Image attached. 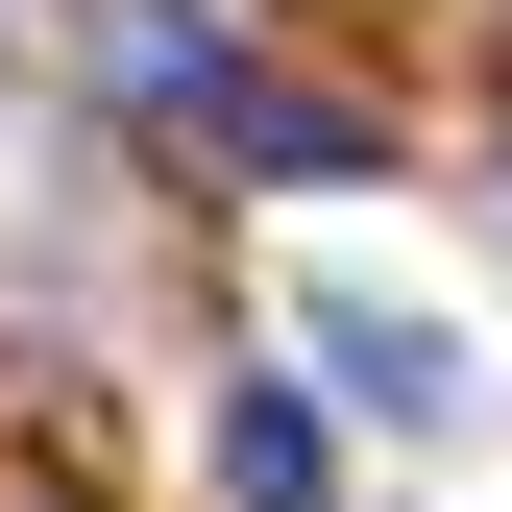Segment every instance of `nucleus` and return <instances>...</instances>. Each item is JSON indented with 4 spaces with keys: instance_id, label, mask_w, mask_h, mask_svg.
I'll return each mask as SVG.
<instances>
[{
    "instance_id": "obj_1",
    "label": "nucleus",
    "mask_w": 512,
    "mask_h": 512,
    "mask_svg": "<svg viewBox=\"0 0 512 512\" xmlns=\"http://www.w3.org/2000/svg\"><path fill=\"white\" fill-rule=\"evenodd\" d=\"M98 74L147 98L196 171H244V196H342V171H366V122H342V98H293V74H244L196 0H98Z\"/></svg>"
},
{
    "instance_id": "obj_2",
    "label": "nucleus",
    "mask_w": 512,
    "mask_h": 512,
    "mask_svg": "<svg viewBox=\"0 0 512 512\" xmlns=\"http://www.w3.org/2000/svg\"><path fill=\"white\" fill-rule=\"evenodd\" d=\"M220 488H244V512H342V439H317V391H244V415H220Z\"/></svg>"
},
{
    "instance_id": "obj_3",
    "label": "nucleus",
    "mask_w": 512,
    "mask_h": 512,
    "mask_svg": "<svg viewBox=\"0 0 512 512\" xmlns=\"http://www.w3.org/2000/svg\"><path fill=\"white\" fill-rule=\"evenodd\" d=\"M317 366H342L366 415H415V439L464 415V342H439V317H342V342H317Z\"/></svg>"
}]
</instances>
